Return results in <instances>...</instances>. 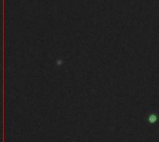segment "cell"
Masks as SVG:
<instances>
[]
</instances>
